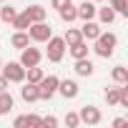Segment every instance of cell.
Wrapping results in <instances>:
<instances>
[{
  "instance_id": "obj_11",
  "label": "cell",
  "mask_w": 128,
  "mask_h": 128,
  "mask_svg": "<svg viewBox=\"0 0 128 128\" xmlns=\"http://www.w3.org/2000/svg\"><path fill=\"white\" fill-rule=\"evenodd\" d=\"M20 98L25 100V103H35L38 100V83H25L23 80V88H20Z\"/></svg>"
},
{
  "instance_id": "obj_26",
  "label": "cell",
  "mask_w": 128,
  "mask_h": 128,
  "mask_svg": "<svg viewBox=\"0 0 128 128\" xmlns=\"http://www.w3.org/2000/svg\"><path fill=\"white\" fill-rule=\"evenodd\" d=\"M63 120H66V126H68V128H76V126L80 123L78 113H66V118H63Z\"/></svg>"
},
{
  "instance_id": "obj_6",
  "label": "cell",
  "mask_w": 128,
  "mask_h": 128,
  "mask_svg": "<svg viewBox=\"0 0 128 128\" xmlns=\"http://www.w3.org/2000/svg\"><path fill=\"white\" fill-rule=\"evenodd\" d=\"M78 118H80V123H88V126H98L100 120H103V113H100V108H96V106H83L80 110H78Z\"/></svg>"
},
{
  "instance_id": "obj_2",
  "label": "cell",
  "mask_w": 128,
  "mask_h": 128,
  "mask_svg": "<svg viewBox=\"0 0 128 128\" xmlns=\"http://www.w3.org/2000/svg\"><path fill=\"white\" fill-rule=\"evenodd\" d=\"M58 76H43L38 83V100H50L58 93Z\"/></svg>"
},
{
  "instance_id": "obj_7",
  "label": "cell",
  "mask_w": 128,
  "mask_h": 128,
  "mask_svg": "<svg viewBox=\"0 0 128 128\" xmlns=\"http://www.w3.org/2000/svg\"><path fill=\"white\" fill-rule=\"evenodd\" d=\"M40 60H43V53L38 50V48H30V45H25L23 50H20V66L23 68H30V66H40Z\"/></svg>"
},
{
  "instance_id": "obj_28",
  "label": "cell",
  "mask_w": 128,
  "mask_h": 128,
  "mask_svg": "<svg viewBox=\"0 0 128 128\" xmlns=\"http://www.w3.org/2000/svg\"><path fill=\"white\" fill-rule=\"evenodd\" d=\"M68 3H73V0H50V8H55V10H60L63 5H68Z\"/></svg>"
},
{
  "instance_id": "obj_5",
  "label": "cell",
  "mask_w": 128,
  "mask_h": 128,
  "mask_svg": "<svg viewBox=\"0 0 128 128\" xmlns=\"http://www.w3.org/2000/svg\"><path fill=\"white\" fill-rule=\"evenodd\" d=\"M0 73L5 76L8 83H23V80H25V68L20 66L18 60H10L8 66H3V68H0Z\"/></svg>"
},
{
  "instance_id": "obj_24",
  "label": "cell",
  "mask_w": 128,
  "mask_h": 128,
  "mask_svg": "<svg viewBox=\"0 0 128 128\" xmlns=\"http://www.w3.org/2000/svg\"><path fill=\"white\" fill-rule=\"evenodd\" d=\"M15 15H18V10L13 5H3V8H0V20H3V23H13Z\"/></svg>"
},
{
  "instance_id": "obj_23",
  "label": "cell",
  "mask_w": 128,
  "mask_h": 128,
  "mask_svg": "<svg viewBox=\"0 0 128 128\" xmlns=\"http://www.w3.org/2000/svg\"><path fill=\"white\" fill-rule=\"evenodd\" d=\"M108 5L116 10V15H128V0H108Z\"/></svg>"
},
{
  "instance_id": "obj_19",
  "label": "cell",
  "mask_w": 128,
  "mask_h": 128,
  "mask_svg": "<svg viewBox=\"0 0 128 128\" xmlns=\"http://www.w3.org/2000/svg\"><path fill=\"white\" fill-rule=\"evenodd\" d=\"M13 96L8 93V90H0V116H5V113H10L13 110Z\"/></svg>"
},
{
  "instance_id": "obj_20",
  "label": "cell",
  "mask_w": 128,
  "mask_h": 128,
  "mask_svg": "<svg viewBox=\"0 0 128 128\" xmlns=\"http://www.w3.org/2000/svg\"><path fill=\"white\" fill-rule=\"evenodd\" d=\"M63 40H66V45H76V43H80V40H83V35H80V30H78V28H68V30H66V35H63Z\"/></svg>"
},
{
  "instance_id": "obj_35",
  "label": "cell",
  "mask_w": 128,
  "mask_h": 128,
  "mask_svg": "<svg viewBox=\"0 0 128 128\" xmlns=\"http://www.w3.org/2000/svg\"><path fill=\"white\" fill-rule=\"evenodd\" d=\"M0 3H5V0H0Z\"/></svg>"
},
{
  "instance_id": "obj_10",
  "label": "cell",
  "mask_w": 128,
  "mask_h": 128,
  "mask_svg": "<svg viewBox=\"0 0 128 128\" xmlns=\"http://www.w3.org/2000/svg\"><path fill=\"white\" fill-rule=\"evenodd\" d=\"M76 10H78V18L80 20H96V3H88V0H83L80 5H76Z\"/></svg>"
},
{
  "instance_id": "obj_3",
  "label": "cell",
  "mask_w": 128,
  "mask_h": 128,
  "mask_svg": "<svg viewBox=\"0 0 128 128\" xmlns=\"http://www.w3.org/2000/svg\"><path fill=\"white\" fill-rule=\"evenodd\" d=\"M45 43H48V50H45L48 60H50V63H60V60H63V55H66V50H68V48H66V40L50 35Z\"/></svg>"
},
{
  "instance_id": "obj_13",
  "label": "cell",
  "mask_w": 128,
  "mask_h": 128,
  "mask_svg": "<svg viewBox=\"0 0 128 128\" xmlns=\"http://www.w3.org/2000/svg\"><path fill=\"white\" fill-rule=\"evenodd\" d=\"M10 45H13L15 50H23L25 45H30V35H28V30H15L13 38H10Z\"/></svg>"
},
{
  "instance_id": "obj_22",
  "label": "cell",
  "mask_w": 128,
  "mask_h": 128,
  "mask_svg": "<svg viewBox=\"0 0 128 128\" xmlns=\"http://www.w3.org/2000/svg\"><path fill=\"white\" fill-rule=\"evenodd\" d=\"M45 73H43V68H38V66H30V68H25V78L30 80V83H40V78H43Z\"/></svg>"
},
{
  "instance_id": "obj_16",
  "label": "cell",
  "mask_w": 128,
  "mask_h": 128,
  "mask_svg": "<svg viewBox=\"0 0 128 128\" xmlns=\"http://www.w3.org/2000/svg\"><path fill=\"white\" fill-rule=\"evenodd\" d=\"M30 23H33V20H30V15L23 10V13H18V15L13 18V23H10V25H13L15 30H28V28H30Z\"/></svg>"
},
{
  "instance_id": "obj_33",
  "label": "cell",
  "mask_w": 128,
  "mask_h": 128,
  "mask_svg": "<svg viewBox=\"0 0 128 128\" xmlns=\"http://www.w3.org/2000/svg\"><path fill=\"white\" fill-rule=\"evenodd\" d=\"M93 3H106V0H93Z\"/></svg>"
},
{
  "instance_id": "obj_8",
  "label": "cell",
  "mask_w": 128,
  "mask_h": 128,
  "mask_svg": "<svg viewBox=\"0 0 128 128\" xmlns=\"http://www.w3.org/2000/svg\"><path fill=\"white\" fill-rule=\"evenodd\" d=\"M58 93L66 98V100H73V98H78V93H80V88H78V83L76 80H58Z\"/></svg>"
},
{
  "instance_id": "obj_27",
  "label": "cell",
  "mask_w": 128,
  "mask_h": 128,
  "mask_svg": "<svg viewBox=\"0 0 128 128\" xmlns=\"http://www.w3.org/2000/svg\"><path fill=\"white\" fill-rule=\"evenodd\" d=\"M40 126H45V128H55V126H58V118H55V116H45V118H40Z\"/></svg>"
},
{
  "instance_id": "obj_15",
  "label": "cell",
  "mask_w": 128,
  "mask_h": 128,
  "mask_svg": "<svg viewBox=\"0 0 128 128\" xmlns=\"http://www.w3.org/2000/svg\"><path fill=\"white\" fill-rule=\"evenodd\" d=\"M58 15H60V20H63V23H73V20H78V10H76V5H73V3L63 5V8L58 10Z\"/></svg>"
},
{
  "instance_id": "obj_34",
  "label": "cell",
  "mask_w": 128,
  "mask_h": 128,
  "mask_svg": "<svg viewBox=\"0 0 128 128\" xmlns=\"http://www.w3.org/2000/svg\"><path fill=\"white\" fill-rule=\"evenodd\" d=\"M0 68H3V60H0Z\"/></svg>"
},
{
  "instance_id": "obj_4",
  "label": "cell",
  "mask_w": 128,
  "mask_h": 128,
  "mask_svg": "<svg viewBox=\"0 0 128 128\" xmlns=\"http://www.w3.org/2000/svg\"><path fill=\"white\" fill-rule=\"evenodd\" d=\"M28 35H30V40H33V43H45V40L53 35V28H50V23L38 20V23H30Z\"/></svg>"
},
{
  "instance_id": "obj_25",
  "label": "cell",
  "mask_w": 128,
  "mask_h": 128,
  "mask_svg": "<svg viewBox=\"0 0 128 128\" xmlns=\"http://www.w3.org/2000/svg\"><path fill=\"white\" fill-rule=\"evenodd\" d=\"M106 103L108 106H118V88H108L106 90Z\"/></svg>"
},
{
  "instance_id": "obj_32",
  "label": "cell",
  "mask_w": 128,
  "mask_h": 128,
  "mask_svg": "<svg viewBox=\"0 0 128 128\" xmlns=\"http://www.w3.org/2000/svg\"><path fill=\"white\" fill-rule=\"evenodd\" d=\"M0 90H8V80H5L3 73H0Z\"/></svg>"
},
{
  "instance_id": "obj_21",
  "label": "cell",
  "mask_w": 128,
  "mask_h": 128,
  "mask_svg": "<svg viewBox=\"0 0 128 128\" xmlns=\"http://www.w3.org/2000/svg\"><path fill=\"white\" fill-rule=\"evenodd\" d=\"M110 78L120 86V83H128V68H123V66H116L113 68V73H110Z\"/></svg>"
},
{
  "instance_id": "obj_18",
  "label": "cell",
  "mask_w": 128,
  "mask_h": 128,
  "mask_svg": "<svg viewBox=\"0 0 128 128\" xmlns=\"http://www.w3.org/2000/svg\"><path fill=\"white\" fill-rule=\"evenodd\" d=\"M68 50H70L73 60H78V58H88V43H86V40H80V43H76V45H68Z\"/></svg>"
},
{
  "instance_id": "obj_1",
  "label": "cell",
  "mask_w": 128,
  "mask_h": 128,
  "mask_svg": "<svg viewBox=\"0 0 128 128\" xmlns=\"http://www.w3.org/2000/svg\"><path fill=\"white\" fill-rule=\"evenodd\" d=\"M93 43H96V45H93V50H96V55H98V58H110V55L116 53L118 35H116V33H103V30H100V35H98Z\"/></svg>"
},
{
  "instance_id": "obj_29",
  "label": "cell",
  "mask_w": 128,
  "mask_h": 128,
  "mask_svg": "<svg viewBox=\"0 0 128 128\" xmlns=\"http://www.w3.org/2000/svg\"><path fill=\"white\" fill-rule=\"evenodd\" d=\"M13 126H15V128H25V126H28V118H25V116H18V118L13 120Z\"/></svg>"
},
{
  "instance_id": "obj_17",
  "label": "cell",
  "mask_w": 128,
  "mask_h": 128,
  "mask_svg": "<svg viewBox=\"0 0 128 128\" xmlns=\"http://www.w3.org/2000/svg\"><path fill=\"white\" fill-rule=\"evenodd\" d=\"M25 13L30 15V20H33V23H38V20H45V18H48V10H45L43 5H30V8H25Z\"/></svg>"
},
{
  "instance_id": "obj_9",
  "label": "cell",
  "mask_w": 128,
  "mask_h": 128,
  "mask_svg": "<svg viewBox=\"0 0 128 128\" xmlns=\"http://www.w3.org/2000/svg\"><path fill=\"white\" fill-rule=\"evenodd\" d=\"M80 35H83V40H96V38L100 35V23H96V20H83Z\"/></svg>"
},
{
  "instance_id": "obj_30",
  "label": "cell",
  "mask_w": 128,
  "mask_h": 128,
  "mask_svg": "<svg viewBox=\"0 0 128 128\" xmlns=\"http://www.w3.org/2000/svg\"><path fill=\"white\" fill-rule=\"evenodd\" d=\"M25 118H28V126H40V118H38V116L30 113V116H25Z\"/></svg>"
},
{
  "instance_id": "obj_14",
  "label": "cell",
  "mask_w": 128,
  "mask_h": 128,
  "mask_svg": "<svg viewBox=\"0 0 128 128\" xmlns=\"http://www.w3.org/2000/svg\"><path fill=\"white\" fill-rule=\"evenodd\" d=\"M96 18H98V23H103V25H110V23L116 20V10H113L110 5H106V8H98V10H96Z\"/></svg>"
},
{
  "instance_id": "obj_31",
  "label": "cell",
  "mask_w": 128,
  "mask_h": 128,
  "mask_svg": "<svg viewBox=\"0 0 128 128\" xmlns=\"http://www.w3.org/2000/svg\"><path fill=\"white\" fill-rule=\"evenodd\" d=\"M126 123H128V120H126V118H116V120H113V128H123V126H126Z\"/></svg>"
},
{
  "instance_id": "obj_12",
  "label": "cell",
  "mask_w": 128,
  "mask_h": 128,
  "mask_svg": "<svg viewBox=\"0 0 128 128\" xmlns=\"http://www.w3.org/2000/svg\"><path fill=\"white\" fill-rule=\"evenodd\" d=\"M76 73L83 76V78H88V76L96 73V66L90 63V58H78V60H76Z\"/></svg>"
}]
</instances>
